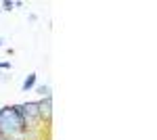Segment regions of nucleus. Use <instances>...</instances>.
Wrapping results in <instances>:
<instances>
[{
    "mask_svg": "<svg viewBox=\"0 0 157 140\" xmlns=\"http://www.w3.org/2000/svg\"><path fill=\"white\" fill-rule=\"evenodd\" d=\"M25 130L27 126L15 105H6L0 109V136L4 140H21Z\"/></svg>",
    "mask_w": 157,
    "mask_h": 140,
    "instance_id": "nucleus-1",
    "label": "nucleus"
},
{
    "mask_svg": "<svg viewBox=\"0 0 157 140\" xmlns=\"http://www.w3.org/2000/svg\"><path fill=\"white\" fill-rule=\"evenodd\" d=\"M15 107H17V111L21 113L27 130L36 128L34 123L42 121V119H40V107H38V100H27V103H23V105H15Z\"/></svg>",
    "mask_w": 157,
    "mask_h": 140,
    "instance_id": "nucleus-2",
    "label": "nucleus"
},
{
    "mask_svg": "<svg viewBox=\"0 0 157 140\" xmlns=\"http://www.w3.org/2000/svg\"><path fill=\"white\" fill-rule=\"evenodd\" d=\"M38 107H40V119L50 123V119H52V96H46V98L38 100Z\"/></svg>",
    "mask_w": 157,
    "mask_h": 140,
    "instance_id": "nucleus-3",
    "label": "nucleus"
},
{
    "mask_svg": "<svg viewBox=\"0 0 157 140\" xmlns=\"http://www.w3.org/2000/svg\"><path fill=\"white\" fill-rule=\"evenodd\" d=\"M36 80H38V73H29L21 84V92H29L32 88H36Z\"/></svg>",
    "mask_w": 157,
    "mask_h": 140,
    "instance_id": "nucleus-4",
    "label": "nucleus"
},
{
    "mask_svg": "<svg viewBox=\"0 0 157 140\" xmlns=\"http://www.w3.org/2000/svg\"><path fill=\"white\" fill-rule=\"evenodd\" d=\"M36 92L40 94L42 98H46V96H52V94H50V86H48V84H44V86H38Z\"/></svg>",
    "mask_w": 157,
    "mask_h": 140,
    "instance_id": "nucleus-5",
    "label": "nucleus"
},
{
    "mask_svg": "<svg viewBox=\"0 0 157 140\" xmlns=\"http://www.w3.org/2000/svg\"><path fill=\"white\" fill-rule=\"evenodd\" d=\"M13 6H15V0H4L0 11H13Z\"/></svg>",
    "mask_w": 157,
    "mask_h": 140,
    "instance_id": "nucleus-6",
    "label": "nucleus"
},
{
    "mask_svg": "<svg viewBox=\"0 0 157 140\" xmlns=\"http://www.w3.org/2000/svg\"><path fill=\"white\" fill-rule=\"evenodd\" d=\"M0 69H13L11 61H0Z\"/></svg>",
    "mask_w": 157,
    "mask_h": 140,
    "instance_id": "nucleus-7",
    "label": "nucleus"
},
{
    "mask_svg": "<svg viewBox=\"0 0 157 140\" xmlns=\"http://www.w3.org/2000/svg\"><path fill=\"white\" fill-rule=\"evenodd\" d=\"M2 44H4V40H2V38H0V46H2Z\"/></svg>",
    "mask_w": 157,
    "mask_h": 140,
    "instance_id": "nucleus-8",
    "label": "nucleus"
},
{
    "mask_svg": "<svg viewBox=\"0 0 157 140\" xmlns=\"http://www.w3.org/2000/svg\"><path fill=\"white\" fill-rule=\"evenodd\" d=\"M0 78H2V73H0Z\"/></svg>",
    "mask_w": 157,
    "mask_h": 140,
    "instance_id": "nucleus-9",
    "label": "nucleus"
},
{
    "mask_svg": "<svg viewBox=\"0 0 157 140\" xmlns=\"http://www.w3.org/2000/svg\"><path fill=\"white\" fill-rule=\"evenodd\" d=\"M0 140H2V136H0Z\"/></svg>",
    "mask_w": 157,
    "mask_h": 140,
    "instance_id": "nucleus-10",
    "label": "nucleus"
},
{
    "mask_svg": "<svg viewBox=\"0 0 157 140\" xmlns=\"http://www.w3.org/2000/svg\"><path fill=\"white\" fill-rule=\"evenodd\" d=\"M2 140H4V138H2Z\"/></svg>",
    "mask_w": 157,
    "mask_h": 140,
    "instance_id": "nucleus-11",
    "label": "nucleus"
}]
</instances>
